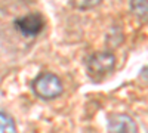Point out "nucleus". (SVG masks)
Wrapping results in <instances>:
<instances>
[{
  "label": "nucleus",
  "instance_id": "obj_7",
  "mask_svg": "<svg viewBox=\"0 0 148 133\" xmlns=\"http://www.w3.org/2000/svg\"><path fill=\"white\" fill-rule=\"evenodd\" d=\"M102 0H70V5L73 8H76L79 10H88V9H93L98 5H101Z\"/></svg>",
  "mask_w": 148,
  "mask_h": 133
},
{
  "label": "nucleus",
  "instance_id": "obj_5",
  "mask_svg": "<svg viewBox=\"0 0 148 133\" xmlns=\"http://www.w3.org/2000/svg\"><path fill=\"white\" fill-rule=\"evenodd\" d=\"M0 133H16L14 118L2 110H0Z\"/></svg>",
  "mask_w": 148,
  "mask_h": 133
},
{
  "label": "nucleus",
  "instance_id": "obj_4",
  "mask_svg": "<svg viewBox=\"0 0 148 133\" xmlns=\"http://www.w3.org/2000/svg\"><path fill=\"white\" fill-rule=\"evenodd\" d=\"M108 133H138L135 120L127 114H113L107 121Z\"/></svg>",
  "mask_w": 148,
  "mask_h": 133
},
{
  "label": "nucleus",
  "instance_id": "obj_2",
  "mask_svg": "<svg viewBox=\"0 0 148 133\" xmlns=\"http://www.w3.org/2000/svg\"><path fill=\"white\" fill-rule=\"evenodd\" d=\"M116 58L110 52H98L88 58L86 61V68H88L89 76L93 78H102L108 76L114 70Z\"/></svg>",
  "mask_w": 148,
  "mask_h": 133
},
{
  "label": "nucleus",
  "instance_id": "obj_1",
  "mask_svg": "<svg viewBox=\"0 0 148 133\" xmlns=\"http://www.w3.org/2000/svg\"><path fill=\"white\" fill-rule=\"evenodd\" d=\"M34 93L45 101L55 99L62 93V83L59 77L52 72H42L31 83Z\"/></svg>",
  "mask_w": 148,
  "mask_h": 133
},
{
  "label": "nucleus",
  "instance_id": "obj_3",
  "mask_svg": "<svg viewBox=\"0 0 148 133\" xmlns=\"http://www.w3.org/2000/svg\"><path fill=\"white\" fill-rule=\"evenodd\" d=\"M14 25L24 37H36L45 30L46 22L40 14H28L25 16L16 18Z\"/></svg>",
  "mask_w": 148,
  "mask_h": 133
},
{
  "label": "nucleus",
  "instance_id": "obj_6",
  "mask_svg": "<svg viewBox=\"0 0 148 133\" xmlns=\"http://www.w3.org/2000/svg\"><path fill=\"white\" fill-rule=\"evenodd\" d=\"M130 10L141 19H147V0H130Z\"/></svg>",
  "mask_w": 148,
  "mask_h": 133
}]
</instances>
